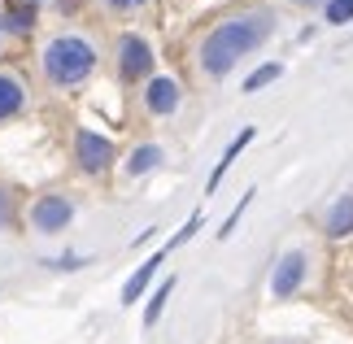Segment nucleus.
I'll list each match as a JSON object with an SVG mask.
<instances>
[{
	"label": "nucleus",
	"instance_id": "obj_11",
	"mask_svg": "<svg viewBox=\"0 0 353 344\" xmlns=\"http://www.w3.org/2000/svg\"><path fill=\"white\" fill-rule=\"evenodd\" d=\"M349 231H353V192H349V196H341L327 210V236L341 240V236H349Z\"/></svg>",
	"mask_w": 353,
	"mask_h": 344
},
{
	"label": "nucleus",
	"instance_id": "obj_13",
	"mask_svg": "<svg viewBox=\"0 0 353 344\" xmlns=\"http://www.w3.org/2000/svg\"><path fill=\"white\" fill-rule=\"evenodd\" d=\"M35 26V13L26 9V5H18V9H5L0 13V31H9V35H26Z\"/></svg>",
	"mask_w": 353,
	"mask_h": 344
},
{
	"label": "nucleus",
	"instance_id": "obj_2",
	"mask_svg": "<svg viewBox=\"0 0 353 344\" xmlns=\"http://www.w3.org/2000/svg\"><path fill=\"white\" fill-rule=\"evenodd\" d=\"M39 70H44V79L52 88H79L88 83L92 70H97V44H92L88 35H52L44 52H39Z\"/></svg>",
	"mask_w": 353,
	"mask_h": 344
},
{
	"label": "nucleus",
	"instance_id": "obj_6",
	"mask_svg": "<svg viewBox=\"0 0 353 344\" xmlns=\"http://www.w3.org/2000/svg\"><path fill=\"white\" fill-rule=\"evenodd\" d=\"M183 101V88L174 83L170 74H153L148 79V88H144V109L148 114H174Z\"/></svg>",
	"mask_w": 353,
	"mask_h": 344
},
{
	"label": "nucleus",
	"instance_id": "obj_1",
	"mask_svg": "<svg viewBox=\"0 0 353 344\" xmlns=\"http://www.w3.org/2000/svg\"><path fill=\"white\" fill-rule=\"evenodd\" d=\"M270 35H275V13L270 9L236 13V18L219 22L205 39H201V70H205L210 79H223L244 52H257Z\"/></svg>",
	"mask_w": 353,
	"mask_h": 344
},
{
	"label": "nucleus",
	"instance_id": "obj_3",
	"mask_svg": "<svg viewBox=\"0 0 353 344\" xmlns=\"http://www.w3.org/2000/svg\"><path fill=\"white\" fill-rule=\"evenodd\" d=\"M114 157H118V148H114L110 135H101V131H92V127H79L74 131V166L83 170V174L110 170Z\"/></svg>",
	"mask_w": 353,
	"mask_h": 344
},
{
	"label": "nucleus",
	"instance_id": "obj_19",
	"mask_svg": "<svg viewBox=\"0 0 353 344\" xmlns=\"http://www.w3.org/2000/svg\"><path fill=\"white\" fill-rule=\"evenodd\" d=\"M9 218H13V201H9V192L0 188V231L9 227Z\"/></svg>",
	"mask_w": 353,
	"mask_h": 344
},
{
	"label": "nucleus",
	"instance_id": "obj_5",
	"mask_svg": "<svg viewBox=\"0 0 353 344\" xmlns=\"http://www.w3.org/2000/svg\"><path fill=\"white\" fill-rule=\"evenodd\" d=\"M74 223V205L57 196V192H48V196H39L31 205V227L39 231V236H57V231H65Z\"/></svg>",
	"mask_w": 353,
	"mask_h": 344
},
{
	"label": "nucleus",
	"instance_id": "obj_16",
	"mask_svg": "<svg viewBox=\"0 0 353 344\" xmlns=\"http://www.w3.org/2000/svg\"><path fill=\"white\" fill-rule=\"evenodd\" d=\"M323 18H327L332 26L353 22V0H327V5H323Z\"/></svg>",
	"mask_w": 353,
	"mask_h": 344
},
{
	"label": "nucleus",
	"instance_id": "obj_14",
	"mask_svg": "<svg viewBox=\"0 0 353 344\" xmlns=\"http://www.w3.org/2000/svg\"><path fill=\"white\" fill-rule=\"evenodd\" d=\"M174 292V279H161V287L153 296H148V305H144V327H153L157 318H161V310H166V296Z\"/></svg>",
	"mask_w": 353,
	"mask_h": 344
},
{
	"label": "nucleus",
	"instance_id": "obj_17",
	"mask_svg": "<svg viewBox=\"0 0 353 344\" xmlns=\"http://www.w3.org/2000/svg\"><path fill=\"white\" fill-rule=\"evenodd\" d=\"M201 223H205V214H192V218H188V223H183L179 231H174V236H170V244H166V249H179V244H183V240H192Z\"/></svg>",
	"mask_w": 353,
	"mask_h": 344
},
{
	"label": "nucleus",
	"instance_id": "obj_4",
	"mask_svg": "<svg viewBox=\"0 0 353 344\" xmlns=\"http://www.w3.org/2000/svg\"><path fill=\"white\" fill-rule=\"evenodd\" d=\"M118 74H122V83H140V79L153 74V48H148V39L144 35H118Z\"/></svg>",
	"mask_w": 353,
	"mask_h": 344
},
{
	"label": "nucleus",
	"instance_id": "obj_10",
	"mask_svg": "<svg viewBox=\"0 0 353 344\" xmlns=\"http://www.w3.org/2000/svg\"><path fill=\"white\" fill-rule=\"evenodd\" d=\"M249 140H253V127H244V131L236 135V140H232V148H227V153L219 157V166H214V170H210V183H205V192H219V183H223V174H227V170H232V161L240 157V148H244V144H249Z\"/></svg>",
	"mask_w": 353,
	"mask_h": 344
},
{
	"label": "nucleus",
	"instance_id": "obj_9",
	"mask_svg": "<svg viewBox=\"0 0 353 344\" xmlns=\"http://www.w3.org/2000/svg\"><path fill=\"white\" fill-rule=\"evenodd\" d=\"M22 105H26L22 79L18 74H0V122L13 118V114H22Z\"/></svg>",
	"mask_w": 353,
	"mask_h": 344
},
{
	"label": "nucleus",
	"instance_id": "obj_22",
	"mask_svg": "<svg viewBox=\"0 0 353 344\" xmlns=\"http://www.w3.org/2000/svg\"><path fill=\"white\" fill-rule=\"evenodd\" d=\"M296 5H314V0H296ZM323 5H327V0H323Z\"/></svg>",
	"mask_w": 353,
	"mask_h": 344
},
{
	"label": "nucleus",
	"instance_id": "obj_12",
	"mask_svg": "<svg viewBox=\"0 0 353 344\" xmlns=\"http://www.w3.org/2000/svg\"><path fill=\"white\" fill-rule=\"evenodd\" d=\"M161 166V148L157 144H140L131 153V161H127V174H148V170H157Z\"/></svg>",
	"mask_w": 353,
	"mask_h": 344
},
{
	"label": "nucleus",
	"instance_id": "obj_21",
	"mask_svg": "<svg viewBox=\"0 0 353 344\" xmlns=\"http://www.w3.org/2000/svg\"><path fill=\"white\" fill-rule=\"evenodd\" d=\"M52 266H57V270H74V266H83V257H74V253H70V257H61V261H52Z\"/></svg>",
	"mask_w": 353,
	"mask_h": 344
},
{
	"label": "nucleus",
	"instance_id": "obj_7",
	"mask_svg": "<svg viewBox=\"0 0 353 344\" xmlns=\"http://www.w3.org/2000/svg\"><path fill=\"white\" fill-rule=\"evenodd\" d=\"M301 279H305V253L292 249V253L279 257L275 274H270V292H275V296H292L296 287H301Z\"/></svg>",
	"mask_w": 353,
	"mask_h": 344
},
{
	"label": "nucleus",
	"instance_id": "obj_15",
	"mask_svg": "<svg viewBox=\"0 0 353 344\" xmlns=\"http://www.w3.org/2000/svg\"><path fill=\"white\" fill-rule=\"evenodd\" d=\"M279 74H283V65H279V61H266V65H257V70H253L249 79H244V92H262L266 83H275Z\"/></svg>",
	"mask_w": 353,
	"mask_h": 344
},
{
	"label": "nucleus",
	"instance_id": "obj_20",
	"mask_svg": "<svg viewBox=\"0 0 353 344\" xmlns=\"http://www.w3.org/2000/svg\"><path fill=\"white\" fill-rule=\"evenodd\" d=\"M105 5H110V9H122V13H131V9H144L148 0H105Z\"/></svg>",
	"mask_w": 353,
	"mask_h": 344
},
{
	"label": "nucleus",
	"instance_id": "obj_18",
	"mask_svg": "<svg viewBox=\"0 0 353 344\" xmlns=\"http://www.w3.org/2000/svg\"><path fill=\"white\" fill-rule=\"evenodd\" d=\"M249 201H253V192H244V196H240V205H236L232 214H227V223L219 227V240H227V236H232V231H236V223H240V214L249 210Z\"/></svg>",
	"mask_w": 353,
	"mask_h": 344
},
{
	"label": "nucleus",
	"instance_id": "obj_8",
	"mask_svg": "<svg viewBox=\"0 0 353 344\" xmlns=\"http://www.w3.org/2000/svg\"><path fill=\"white\" fill-rule=\"evenodd\" d=\"M161 261H166V253H153V257H148V261H144V266H140V270H135V274H131V279H127V283H122V296H118V301H122V305H135V301H140V296H144V287H148V283H153V274L161 270Z\"/></svg>",
	"mask_w": 353,
	"mask_h": 344
}]
</instances>
